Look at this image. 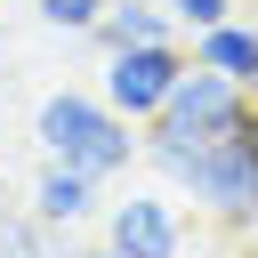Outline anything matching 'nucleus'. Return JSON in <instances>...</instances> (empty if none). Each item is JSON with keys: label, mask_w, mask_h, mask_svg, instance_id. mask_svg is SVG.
Masks as SVG:
<instances>
[{"label": "nucleus", "mask_w": 258, "mask_h": 258, "mask_svg": "<svg viewBox=\"0 0 258 258\" xmlns=\"http://www.w3.org/2000/svg\"><path fill=\"white\" fill-rule=\"evenodd\" d=\"M242 129H258V97L210 64H185L169 105L145 121V145H210V137H242Z\"/></svg>", "instance_id": "7ed1b4c3"}, {"label": "nucleus", "mask_w": 258, "mask_h": 258, "mask_svg": "<svg viewBox=\"0 0 258 258\" xmlns=\"http://www.w3.org/2000/svg\"><path fill=\"white\" fill-rule=\"evenodd\" d=\"M161 8H169V16H177V32L194 40V32H210V24H226V16L242 8V0H161Z\"/></svg>", "instance_id": "9b49d317"}, {"label": "nucleus", "mask_w": 258, "mask_h": 258, "mask_svg": "<svg viewBox=\"0 0 258 258\" xmlns=\"http://www.w3.org/2000/svg\"><path fill=\"white\" fill-rule=\"evenodd\" d=\"M185 48H194V64H210V73H226V81H242V89L258 97V24H250V16H226V24L194 32Z\"/></svg>", "instance_id": "0eeeda50"}, {"label": "nucleus", "mask_w": 258, "mask_h": 258, "mask_svg": "<svg viewBox=\"0 0 258 258\" xmlns=\"http://www.w3.org/2000/svg\"><path fill=\"white\" fill-rule=\"evenodd\" d=\"M250 145H258V129H250Z\"/></svg>", "instance_id": "ddd939ff"}, {"label": "nucleus", "mask_w": 258, "mask_h": 258, "mask_svg": "<svg viewBox=\"0 0 258 258\" xmlns=\"http://www.w3.org/2000/svg\"><path fill=\"white\" fill-rule=\"evenodd\" d=\"M97 194H105V177H89V169H73V161H48L40 153V177H32V210L48 218V226H89L97 218Z\"/></svg>", "instance_id": "423d86ee"}, {"label": "nucleus", "mask_w": 258, "mask_h": 258, "mask_svg": "<svg viewBox=\"0 0 258 258\" xmlns=\"http://www.w3.org/2000/svg\"><path fill=\"white\" fill-rule=\"evenodd\" d=\"M89 40L97 48H145V40H185V32H177V16L161 0H105V16H97Z\"/></svg>", "instance_id": "6e6552de"}, {"label": "nucleus", "mask_w": 258, "mask_h": 258, "mask_svg": "<svg viewBox=\"0 0 258 258\" xmlns=\"http://www.w3.org/2000/svg\"><path fill=\"white\" fill-rule=\"evenodd\" d=\"M105 242L121 258H185V202L153 194V185H129V194L105 202Z\"/></svg>", "instance_id": "39448f33"}, {"label": "nucleus", "mask_w": 258, "mask_h": 258, "mask_svg": "<svg viewBox=\"0 0 258 258\" xmlns=\"http://www.w3.org/2000/svg\"><path fill=\"white\" fill-rule=\"evenodd\" d=\"M32 137H40L48 161H73V169H89V177H105V185L129 177V161H145V129H137L129 113H113L97 89H56V97H40Z\"/></svg>", "instance_id": "f03ea898"}, {"label": "nucleus", "mask_w": 258, "mask_h": 258, "mask_svg": "<svg viewBox=\"0 0 258 258\" xmlns=\"http://www.w3.org/2000/svg\"><path fill=\"white\" fill-rule=\"evenodd\" d=\"M185 64H194V48L185 40H145V48H105V81H97V97L113 105V113H129L137 129L169 105V89L185 81Z\"/></svg>", "instance_id": "20e7f679"}, {"label": "nucleus", "mask_w": 258, "mask_h": 258, "mask_svg": "<svg viewBox=\"0 0 258 258\" xmlns=\"http://www.w3.org/2000/svg\"><path fill=\"white\" fill-rule=\"evenodd\" d=\"M32 16L48 24V32H97V16H105V0H32Z\"/></svg>", "instance_id": "9d476101"}, {"label": "nucleus", "mask_w": 258, "mask_h": 258, "mask_svg": "<svg viewBox=\"0 0 258 258\" xmlns=\"http://www.w3.org/2000/svg\"><path fill=\"white\" fill-rule=\"evenodd\" d=\"M73 258H121V250H113V242H97V250H73Z\"/></svg>", "instance_id": "f8f14e48"}, {"label": "nucleus", "mask_w": 258, "mask_h": 258, "mask_svg": "<svg viewBox=\"0 0 258 258\" xmlns=\"http://www.w3.org/2000/svg\"><path fill=\"white\" fill-rule=\"evenodd\" d=\"M0 258H73L64 226H48L40 210H0Z\"/></svg>", "instance_id": "1a4fd4ad"}, {"label": "nucleus", "mask_w": 258, "mask_h": 258, "mask_svg": "<svg viewBox=\"0 0 258 258\" xmlns=\"http://www.w3.org/2000/svg\"><path fill=\"white\" fill-rule=\"evenodd\" d=\"M145 161H153V177H161L177 202H194L210 226L258 234V145H250V129H242V137H210V145H145Z\"/></svg>", "instance_id": "f257e3e1"}]
</instances>
